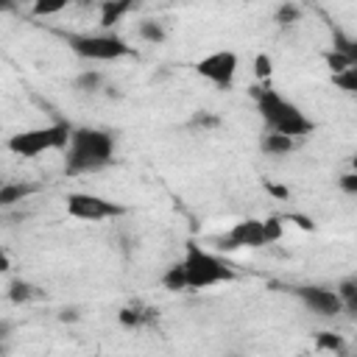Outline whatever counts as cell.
Masks as SVG:
<instances>
[{"label":"cell","instance_id":"cell-19","mask_svg":"<svg viewBox=\"0 0 357 357\" xmlns=\"http://www.w3.org/2000/svg\"><path fill=\"white\" fill-rule=\"evenodd\" d=\"M273 20H276V25H279V28H290V25L301 22V8H298L293 0H284V3L276 8Z\"/></svg>","mask_w":357,"mask_h":357},{"label":"cell","instance_id":"cell-4","mask_svg":"<svg viewBox=\"0 0 357 357\" xmlns=\"http://www.w3.org/2000/svg\"><path fill=\"white\" fill-rule=\"evenodd\" d=\"M184 271H187V284L190 290H206V287H215V284H226L234 279V271L218 257L212 254L209 248H204L201 243L195 240H187L184 243Z\"/></svg>","mask_w":357,"mask_h":357},{"label":"cell","instance_id":"cell-7","mask_svg":"<svg viewBox=\"0 0 357 357\" xmlns=\"http://www.w3.org/2000/svg\"><path fill=\"white\" fill-rule=\"evenodd\" d=\"M237 67H240L237 53L226 50V47L223 50H212V53H206V56H201L195 61V73L204 81H209L212 86H218V89H231V84L237 78Z\"/></svg>","mask_w":357,"mask_h":357},{"label":"cell","instance_id":"cell-25","mask_svg":"<svg viewBox=\"0 0 357 357\" xmlns=\"http://www.w3.org/2000/svg\"><path fill=\"white\" fill-rule=\"evenodd\" d=\"M271 73H273V59H271L268 53H257V56H254V75H257L259 81H268Z\"/></svg>","mask_w":357,"mask_h":357},{"label":"cell","instance_id":"cell-23","mask_svg":"<svg viewBox=\"0 0 357 357\" xmlns=\"http://www.w3.org/2000/svg\"><path fill=\"white\" fill-rule=\"evenodd\" d=\"M324 61H326V67H329V73H343L346 67H357L343 50H337V47H332V50H326V56H324Z\"/></svg>","mask_w":357,"mask_h":357},{"label":"cell","instance_id":"cell-21","mask_svg":"<svg viewBox=\"0 0 357 357\" xmlns=\"http://www.w3.org/2000/svg\"><path fill=\"white\" fill-rule=\"evenodd\" d=\"M332 84L346 95H357V67H346L343 73H332Z\"/></svg>","mask_w":357,"mask_h":357},{"label":"cell","instance_id":"cell-26","mask_svg":"<svg viewBox=\"0 0 357 357\" xmlns=\"http://www.w3.org/2000/svg\"><path fill=\"white\" fill-rule=\"evenodd\" d=\"M332 47H337V50H343L354 64H357V39H349V36H343L340 31H335V36H332Z\"/></svg>","mask_w":357,"mask_h":357},{"label":"cell","instance_id":"cell-6","mask_svg":"<svg viewBox=\"0 0 357 357\" xmlns=\"http://www.w3.org/2000/svg\"><path fill=\"white\" fill-rule=\"evenodd\" d=\"M64 209L70 218L75 220H84V223H98V220H109V218H120L126 215V206L103 198V195H95V192H67L64 198Z\"/></svg>","mask_w":357,"mask_h":357},{"label":"cell","instance_id":"cell-31","mask_svg":"<svg viewBox=\"0 0 357 357\" xmlns=\"http://www.w3.org/2000/svg\"><path fill=\"white\" fill-rule=\"evenodd\" d=\"M59 318H61V321H75V318H78V312H75V310H61V315H59Z\"/></svg>","mask_w":357,"mask_h":357},{"label":"cell","instance_id":"cell-17","mask_svg":"<svg viewBox=\"0 0 357 357\" xmlns=\"http://www.w3.org/2000/svg\"><path fill=\"white\" fill-rule=\"evenodd\" d=\"M73 86H75L78 92H89V95H95V92L103 89V73H98V70H84V73L75 75Z\"/></svg>","mask_w":357,"mask_h":357},{"label":"cell","instance_id":"cell-14","mask_svg":"<svg viewBox=\"0 0 357 357\" xmlns=\"http://www.w3.org/2000/svg\"><path fill=\"white\" fill-rule=\"evenodd\" d=\"M159 284L167 290V293H181V290H190L187 284V271H184V262H173L165 268V273L159 276Z\"/></svg>","mask_w":357,"mask_h":357},{"label":"cell","instance_id":"cell-18","mask_svg":"<svg viewBox=\"0 0 357 357\" xmlns=\"http://www.w3.org/2000/svg\"><path fill=\"white\" fill-rule=\"evenodd\" d=\"M315 349L329 351V354H346V340H343V335H335V332H318Z\"/></svg>","mask_w":357,"mask_h":357},{"label":"cell","instance_id":"cell-9","mask_svg":"<svg viewBox=\"0 0 357 357\" xmlns=\"http://www.w3.org/2000/svg\"><path fill=\"white\" fill-rule=\"evenodd\" d=\"M218 248L223 251H234V248H262L268 245V237H265V223L259 218H243L237 220L226 237H218L215 240Z\"/></svg>","mask_w":357,"mask_h":357},{"label":"cell","instance_id":"cell-2","mask_svg":"<svg viewBox=\"0 0 357 357\" xmlns=\"http://www.w3.org/2000/svg\"><path fill=\"white\" fill-rule=\"evenodd\" d=\"M251 98L257 103V114L265 126V131H279V134H290V137H307L312 134L315 123L293 103L287 100L279 89H273L271 84L265 86H251Z\"/></svg>","mask_w":357,"mask_h":357},{"label":"cell","instance_id":"cell-3","mask_svg":"<svg viewBox=\"0 0 357 357\" xmlns=\"http://www.w3.org/2000/svg\"><path fill=\"white\" fill-rule=\"evenodd\" d=\"M73 123L70 120H53L47 126H36V128H25V131H17L8 137L6 148L14 153V156H22V159H36L39 153L45 151H64L70 137H73Z\"/></svg>","mask_w":357,"mask_h":357},{"label":"cell","instance_id":"cell-22","mask_svg":"<svg viewBox=\"0 0 357 357\" xmlns=\"http://www.w3.org/2000/svg\"><path fill=\"white\" fill-rule=\"evenodd\" d=\"M73 0H33L31 3V11L33 17H53V14H61Z\"/></svg>","mask_w":357,"mask_h":357},{"label":"cell","instance_id":"cell-1","mask_svg":"<svg viewBox=\"0 0 357 357\" xmlns=\"http://www.w3.org/2000/svg\"><path fill=\"white\" fill-rule=\"evenodd\" d=\"M114 134L92 126H78L73 128V137L67 142L64 153V170L70 176H84V173H98L114 162Z\"/></svg>","mask_w":357,"mask_h":357},{"label":"cell","instance_id":"cell-13","mask_svg":"<svg viewBox=\"0 0 357 357\" xmlns=\"http://www.w3.org/2000/svg\"><path fill=\"white\" fill-rule=\"evenodd\" d=\"M117 321L126 329H142L148 321H153V310L151 307H139V304H128V307H123L117 312Z\"/></svg>","mask_w":357,"mask_h":357},{"label":"cell","instance_id":"cell-12","mask_svg":"<svg viewBox=\"0 0 357 357\" xmlns=\"http://www.w3.org/2000/svg\"><path fill=\"white\" fill-rule=\"evenodd\" d=\"M259 148H262V153H268V156H287V153L296 148V137L279 134V131H265V134L259 137Z\"/></svg>","mask_w":357,"mask_h":357},{"label":"cell","instance_id":"cell-11","mask_svg":"<svg viewBox=\"0 0 357 357\" xmlns=\"http://www.w3.org/2000/svg\"><path fill=\"white\" fill-rule=\"evenodd\" d=\"M36 192H39V184H33V181H6L0 187V206L8 209V206H14V204H20Z\"/></svg>","mask_w":357,"mask_h":357},{"label":"cell","instance_id":"cell-27","mask_svg":"<svg viewBox=\"0 0 357 357\" xmlns=\"http://www.w3.org/2000/svg\"><path fill=\"white\" fill-rule=\"evenodd\" d=\"M190 126H192V128H201V131H204V128H218V126H220V117L212 114V112H195L192 120H190Z\"/></svg>","mask_w":357,"mask_h":357},{"label":"cell","instance_id":"cell-15","mask_svg":"<svg viewBox=\"0 0 357 357\" xmlns=\"http://www.w3.org/2000/svg\"><path fill=\"white\" fill-rule=\"evenodd\" d=\"M39 296H42V290H39L36 284L25 282V279H11V282H8V298H11L14 304H25V301H33V298H39Z\"/></svg>","mask_w":357,"mask_h":357},{"label":"cell","instance_id":"cell-32","mask_svg":"<svg viewBox=\"0 0 357 357\" xmlns=\"http://www.w3.org/2000/svg\"><path fill=\"white\" fill-rule=\"evenodd\" d=\"M14 3H17V0H0V8H3V11H11Z\"/></svg>","mask_w":357,"mask_h":357},{"label":"cell","instance_id":"cell-24","mask_svg":"<svg viewBox=\"0 0 357 357\" xmlns=\"http://www.w3.org/2000/svg\"><path fill=\"white\" fill-rule=\"evenodd\" d=\"M262 223H265V237H268V243L282 240V234H284V218L268 215V218H262Z\"/></svg>","mask_w":357,"mask_h":357},{"label":"cell","instance_id":"cell-30","mask_svg":"<svg viewBox=\"0 0 357 357\" xmlns=\"http://www.w3.org/2000/svg\"><path fill=\"white\" fill-rule=\"evenodd\" d=\"M265 190H268L271 195H276L279 201H284V198H290V190H287V187H282V184H271V181H268V184H265Z\"/></svg>","mask_w":357,"mask_h":357},{"label":"cell","instance_id":"cell-20","mask_svg":"<svg viewBox=\"0 0 357 357\" xmlns=\"http://www.w3.org/2000/svg\"><path fill=\"white\" fill-rule=\"evenodd\" d=\"M137 33H139V39H145V42H151V45H162L165 42V25L162 22H156V20H142L139 25H137Z\"/></svg>","mask_w":357,"mask_h":357},{"label":"cell","instance_id":"cell-16","mask_svg":"<svg viewBox=\"0 0 357 357\" xmlns=\"http://www.w3.org/2000/svg\"><path fill=\"white\" fill-rule=\"evenodd\" d=\"M335 290H337V296H340V301H343V312L357 315V276L340 279Z\"/></svg>","mask_w":357,"mask_h":357},{"label":"cell","instance_id":"cell-29","mask_svg":"<svg viewBox=\"0 0 357 357\" xmlns=\"http://www.w3.org/2000/svg\"><path fill=\"white\" fill-rule=\"evenodd\" d=\"M284 220H290V223H296L298 229H304V231H312L315 229V223H312V218H307V215H298V212H290Z\"/></svg>","mask_w":357,"mask_h":357},{"label":"cell","instance_id":"cell-10","mask_svg":"<svg viewBox=\"0 0 357 357\" xmlns=\"http://www.w3.org/2000/svg\"><path fill=\"white\" fill-rule=\"evenodd\" d=\"M137 6H139V0H103V3H100L98 25L106 28V31H112V25H117L123 17H128Z\"/></svg>","mask_w":357,"mask_h":357},{"label":"cell","instance_id":"cell-8","mask_svg":"<svg viewBox=\"0 0 357 357\" xmlns=\"http://www.w3.org/2000/svg\"><path fill=\"white\" fill-rule=\"evenodd\" d=\"M290 293L318 318H335L343 312V301L337 296V290L324 287V284H293Z\"/></svg>","mask_w":357,"mask_h":357},{"label":"cell","instance_id":"cell-28","mask_svg":"<svg viewBox=\"0 0 357 357\" xmlns=\"http://www.w3.org/2000/svg\"><path fill=\"white\" fill-rule=\"evenodd\" d=\"M337 187H340V192H346V195H357V170L340 173V176H337Z\"/></svg>","mask_w":357,"mask_h":357},{"label":"cell","instance_id":"cell-5","mask_svg":"<svg viewBox=\"0 0 357 357\" xmlns=\"http://www.w3.org/2000/svg\"><path fill=\"white\" fill-rule=\"evenodd\" d=\"M64 45L86 61H117V59H128L134 56V47L114 31H95V33H61Z\"/></svg>","mask_w":357,"mask_h":357},{"label":"cell","instance_id":"cell-33","mask_svg":"<svg viewBox=\"0 0 357 357\" xmlns=\"http://www.w3.org/2000/svg\"><path fill=\"white\" fill-rule=\"evenodd\" d=\"M351 170H357V153L351 156Z\"/></svg>","mask_w":357,"mask_h":357}]
</instances>
